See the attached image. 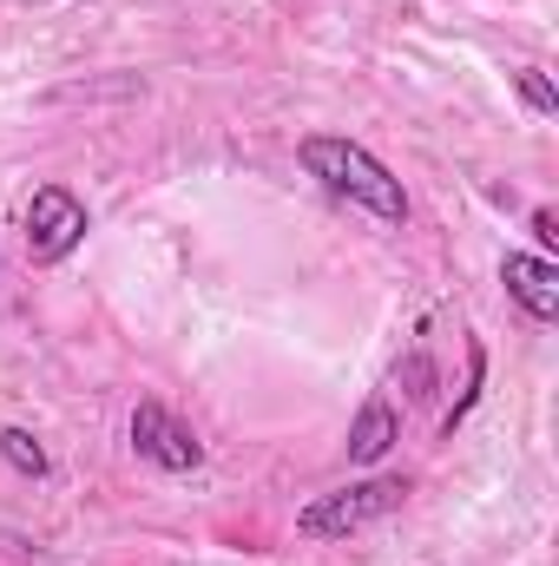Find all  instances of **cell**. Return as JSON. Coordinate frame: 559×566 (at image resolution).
Instances as JSON below:
<instances>
[{"instance_id": "obj_11", "label": "cell", "mask_w": 559, "mask_h": 566, "mask_svg": "<svg viewBox=\"0 0 559 566\" xmlns=\"http://www.w3.org/2000/svg\"><path fill=\"white\" fill-rule=\"evenodd\" d=\"M534 238H540V258H547V251H553V244H559V218H553V211H547V205L534 211Z\"/></svg>"}, {"instance_id": "obj_1", "label": "cell", "mask_w": 559, "mask_h": 566, "mask_svg": "<svg viewBox=\"0 0 559 566\" xmlns=\"http://www.w3.org/2000/svg\"><path fill=\"white\" fill-rule=\"evenodd\" d=\"M296 158H303L309 178H323L336 198L362 205L369 218H382V224H402V218H409V191H402V178H395L369 145L342 139V133H309V139L296 145Z\"/></svg>"}, {"instance_id": "obj_4", "label": "cell", "mask_w": 559, "mask_h": 566, "mask_svg": "<svg viewBox=\"0 0 559 566\" xmlns=\"http://www.w3.org/2000/svg\"><path fill=\"white\" fill-rule=\"evenodd\" d=\"M126 434H133V454L151 461L158 474H191V468L204 461V441L191 434V422H178L165 402H139L133 422H126Z\"/></svg>"}, {"instance_id": "obj_2", "label": "cell", "mask_w": 559, "mask_h": 566, "mask_svg": "<svg viewBox=\"0 0 559 566\" xmlns=\"http://www.w3.org/2000/svg\"><path fill=\"white\" fill-rule=\"evenodd\" d=\"M409 474H376V481H349L336 494H316L309 507H296V534L303 541H342V534H362L376 521H389L402 501H409Z\"/></svg>"}, {"instance_id": "obj_5", "label": "cell", "mask_w": 559, "mask_h": 566, "mask_svg": "<svg viewBox=\"0 0 559 566\" xmlns=\"http://www.w3.org/2000/svg\"><path fill=\"white\" fill-rule=\"evenodd\" d=\"M500 283H507V296H514L534 323H559V264L553 258L507 251V258H500Z\"/></svg>"}, {"instance_id": "obj_8", "label": "cell", "mask_w": 559, "mask_h": 566, "mask_svg": "<svg viewBox=\"0 0 559 566\" xmlns=\"http://www.w3.org/2000/svg\"><path fill=\"white\" fill-rule=\"evenodd\" d=\"M514 93H520V106H527L534 119H553L559 113V93H553V80H547L540 66H520V73H514Z\"/></svg>"}, {"instance_id": "obj_7", "label": "cell", "mask_w": 559, "mask_h": 566, "mask_svg": "<svg viewBox=\"0 0 559 566\" xmlns=\"http://www.w3.org/2000/svg\"><path fill=\"white\" fill-rule=\"evenodd\" d=\"M0 461L13 468V474H27V481H46V448L33 441V428H0Z\"/></svg>"}, {"instance_id": "obj_6", "label": "cell", "mask_w": 559, "mask_h": 566, "mask_svg": "<svg viewBox=\"0 0 559 566\" xmlns=\"http://www.w3.org/2000/svg\"><path fill=\"white\" fill-rule=\"evenodd\" d=\"M395 441H402V416H395V402H389V396H369L362 416H356V428H349V461H356V468H376Z\"/></svg>"}, {"instance_id": "obj_10", "label": "cell", "mask_w": 559, "mask_h": 566, "mask_svg": "<svg viewBox=\"0 0 559 566\" xmlns=\"http://www.w3.org/2000/svg\"><path fill=\"white\" fill-rule=\"evenodd\" d=\"M395 376H402V382H415V389H409V396H434V363H428V356H409V363H402V369H395Z\"/></svg>"}, {"instance_id": "obj_9", "label": "cell", "mask_w": 559, "mask_h": 566, "mask_svg": "<svg viewBox=\"0 0 559 566\" xmlns=\"http://www.w3.org/2000/svg\"><path fill=\"white\" fill-rule=\"evenodd\" d=\"M481 382H487V349H481V343H467V389H461V402H454V409H447V422H441L447 434L467 422V409L481 402Z\"/></svg>"}, {"instance_id": "obj_3", "label": "cell", "mask_w": 559, "mask_h": 566, "mask_svg": "<svg viewBox=\"0 0 559 566\" xmlns=\"http://www.w3.org/2000/svg\"><path fill=\"white\" fill-rule=\"evenodd\" d=\"M86 244V205L73 185H40L27 198V258L33 264H66Z\"/></svg>"}]
</instances>
